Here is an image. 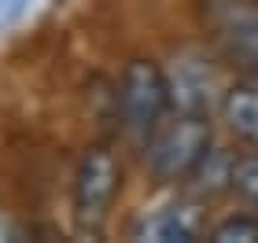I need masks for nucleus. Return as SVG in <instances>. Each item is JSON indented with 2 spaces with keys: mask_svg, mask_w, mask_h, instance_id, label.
I'll list each match as a JSON object with an SVG mask.
<instances>
[{
  "mask_svg": "<svg viewBox=\"0 0 258 243\" xmlns=\"http://www.w3.org/2000/svg\"><path fill=\"white\" fill-rule=\"evenodd\" d=\"M144 147L148 166L159 181H188L199 158L210 151V114L170 111Z\"/></svg>",
  "mask_w": 258,
  "mask_h": 243,
  "instance_id": "f257e3e1",
  "label": "nucleus"
},
{
  "mask_svg": "<svg viewBox=\"0 0 258 243\" xmlns=\"http://www.w3.org/2000/svg\"><path fill=\"white\" fill-rule=\"evenodd\" d=\"M114 103H118V122H122L125 136H133L137 144H148V136L170 114L166 70H159L151 59H133L122 70Z\"/></svg>",
  "mask_w": 258,
  "mask_h": 243,
  "instance_id": "f03ea898",
  "label": "nucleus"
},
{
  "mask_svg": "<svg viewBox=\"0 0 258 243\" xmlns=\"http://www.w3.org/2000/svg\"><path fill=\"white\" fill-rule=\"evenodd\" d=\"M199 8L221 55L258 77V0H199Z\"/></svg>",
  "mask_w": 258,
  "mask_h": 243,
  "instance_id": "7ed1b4c3",
  "label": "nucleus"
},
{
  "mask_svg": "<svg viewBox=\"0 0 258 243\" xmlns=\"http://www.w3.org/2000/svg\"><path fill=\"white\" fill-rule=\"evenodd\" d=\"M122 184V170L118 158H114L107 147H89L85 155L78 158L74 170V217L85 232H100L103 221L111 214V203L118 195Z\"/></svg>",
  "mask_w": 258,
  "mask_h": 243,
  "instance_id": "20e7f679",
  "label": "nucleus"
},
{
  "mask_svg": "<svg viewBox=\"0 0 258 243\" xmlns=\"http://www.w3.org/2000/svg\"><path fill=\"white\" fill-rule=\"evenodd\" d=\"M166 89H170V111L184 114H210L221 96V81L203 55L181 52L166 70Z\"/></svg>",
  "mask_w": 258,
  "mask_h": 243,
  "instance_id": "39448f33",
  "label": "nucleus"
},
{
  "mask_svg": "<svg viewBox=\"0 0 258 243\" xmlns=\"http://www.w3.org/2000/svg\"><path fill=\"white\" fill-rule=\"evenodd\" d=\"M196 236H199V214L188 203L162 206L133 228V239L140 243H192Z\"/></svg>",
  "mask_w": 258,
  "mask_h": 243,
  "instance_id": "423d86ee",
  "label": "nucleus"
},
{
  "mask_svg": "<svg viewBox=\"0 0 258 243\" xmlns=\"http://www.w3.org/2000/svg\"><path fill=\"white\" fill-rule=\"evenodd\" d=\"M221 114H225L229 129L258 147V77L243 81V85H232L221 100Z\"/></svg>",
  "mask_w": 258,
  "mask_h": 243,
  "instance_id": "0eeeda50",
  "label": "nucleus"
},
{
  "mask_svg": "<svg viewBox=\"0 0 258 243\" xmlns=\"http://www.w3.org/2000/svg\"><path fill=\"white\" fill-rule=\"evenodd\" d=\"M232 170H236V158H232L225 147H210V151L199 158V166L192 170V188L199 195H218L232 188Z\"/></svg>",
  "mask_w": 258,
  "mask_h": 243,
  "instance_id": "6e6552de",
  "label": "nucleus"
},
{
  "mask_svg": "<svg viewBox=\"0 0 258 243\" xmlns=\"http://www.w3.org/2000/svg\"><path fill=\"white\" fill-rule=\"evenodd\" d=\"M214 243H258V217L251 214H232L225 221H218L210 228Z\"/></svg>",
  "mask_w": 258,
  "mask_h": 243,
  "instance_id": "1a4fd4ad",
  "label": "nucleus"
},
{
  "mask_svg": "<svg viewBox=\"0 0 258 243\" xmlns=\"http://www.w3.org/2000/svg\"><path fill=\"white\" fill-rule=\"evenodd\" d=\"M232 192H236L247 206L258 210V151L236 158V170H232Z\"/></svg>",
  "mask_w": 258,
  "mask_h": 243,
  "instance_id": "9d476101",
  "label": "nucleus"
},
{
  "mask_svg": "<svg viewBox=\"0 0 258 243\" xmlns=\"http://www.w3.org/2000/svg\"><path fill=\"white\" fill-rule=\"evenodd\" d=\"M22 8H26V0H0V26H8Z\"/></svg>",
  "mask_w": 258,
  "mask_h": 243,
  "instance_id": "9b49d317",
  "label": "nucleus"
}]
</instances>
